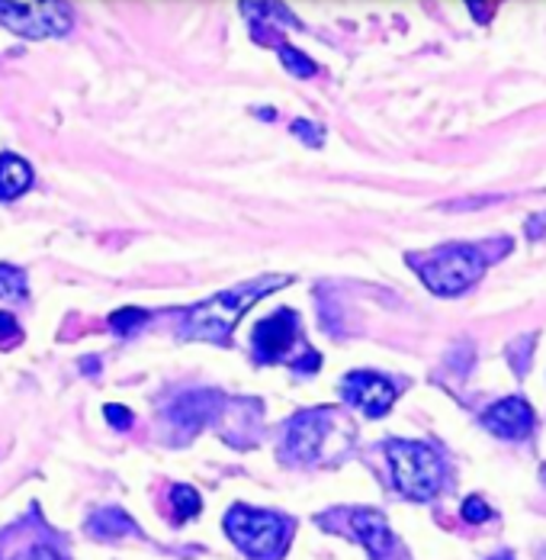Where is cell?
I'll list each match as a JSON object with an SVG mask.
<instances>
[{
    "label": "cell",
    "mask_w": 546,
    "mask_h": 560,
    "mask_svg": "<svg viewBox=\"0 0 546 560\" xmlns=\"http://www.w3.org/2000/svg\"><path fill=\"white\" fill-rule=\"evenodd\" d=\"M289 283V278H261L251 280V283H241L235 290H225L216 293L203 303H197L193 310H187L183 316V326H180V336L190 338V341H225L232 336V329L238 326V319L276 287Z\"/></svg>",
    "instance_id": "6da1fadb"
},
{
    "label": "cell",
    "mask_w": 546,
    "mask_h": 560,
    "mask_svg": "<svg viewBox=\"0 0 546 560\" xmlns=\"http://www.w3.org/2000/svg\"><path fill=\"white\" fill-rule=\"evenodd\" d=\"M225 532L248 558L276 560L289 541L293 522L276 512H264V509L232 505L225 512Z\"/></svg>",
    "instance_id": "7a4b0ae2"
},
{
    "label": "cell",
    "mask_w": 546,
    "mask_h": 560,
    "mask_svg": "<svg viewBox=\"0 0 546 560\" xmlns=\"http://www.w3.org/2000/svg\"><path fill=\"white\" fill-rule=\"evenodd\" d=\"M412 265L418 268L422 280L437 296H456L470 283L483 278L486 271V255L473 245H443L428 255H412Z\"/></svg>",
    "instance_id": "3957f363"
},
{
    "label": "cell",
    "mask_w": 546,
    "mask_h": 560,
    "mask_svg": "<svg viewBox=\"0 0 546 560\" xmlns=\"http://www.w3.org/2000/svg\"><path fill=\"white\" fill-rule=\"evenodd\" d=\"M385 457L392 464V480L408 500H431L443 483V460L431 445L422 442H389Z\"/></svg>",
    "instance_id": "277c9868"
},
{
    "label": "cell",
    "mask_w": 546,
    "mask_h": 560,
    "mask_svg": "<svg viewBox=\"0 0 546 560\" xmlns=\"http://www.w3.org/2000/svg\"><path fill=\"white\" fill-rule=\"evenodd\" d=\"M0 23L23 39H55L71 30L74 16H71V7H64V3L0 0Z\"/></svg>",
    "instance_id": "5b68a950"
},
{
    "label": "cell",
    "mask_w": 546,
    "mask_h": 560,
    "mask_svg": "<svg viewBox=\"0 0 546 560\" xmlns=\"http://www.w3.org/2000/svg\"><path fill=\"white\" fill-rule=\"evenodd\" d=\"M341 396L351 402V406H357V409H364L367 416H385L389 412V406L395 402V387L380 377V374H370V371H354V374H347L344 377V384H341Z\"/></svg>",
    "instance_id": "8992f818"
},
{
    "label": "cell",
    "mask_w": 546,
    "mask_h": 560,
    "mask_svg": "<svg viewBox=\"0 0 546 560\" xmlns=\"http://www.w3.org/2000/svg\"><path fill=\"white\" fill-rule=\"evenodd\" d=\"M328 412L316 409V412H299L289 429H286V454L293 460H316L319 451L325 445L328 435Z\"/></svg>",
    "instance_id": "52a82bcc"
},
{
    "label": "cell",
    "mask_w": 546,
    "mask_h": 560,
    "mask_svg": "<svg viewBox=\"0 0 546 560\" xmlns=\"http://www.w3.org/2000/svg\"><path fill=\"white\" fill-rule=\"evenodd\" d=\"M218 393L210 390H190L183 396H177L170 406H167V419L170 425H177L183 435H193L197 429L210 425V419L216 416L218 409Z\"/></svg>",
    "instance_id": "ba28073f"
},
{
    "label": "cell",
    "mask_w": 546,
    "mask_h": 560,
    "mask_svg": "<svg viewBox=\"0 0 546 560\" xmlns=\"http://www.w3.org/2000/svg\"><path fill=\"white\" fill-rule=\"evenodd\" d=\"M483 425L501 439H524L534 429V409L521 396H508V399H498L491 409H486Z\"/></svg>",
    "instance_id": "9c48e42d"
},
{
    "label": "cell",
    "mask_w": 546,
    "mask_h": 560,
    "mask_svg": "<svg viewBox=\"0 0 546 560\" xmlns=\"http://www.w3.org/2000/svg\"><path fill=\"white\" fill-rule=\"evenodd\" d=\"M296 341V313L293 310H280L268 319L258 323L254 329V348L261 361H276L283 358Z\"/></svg>",
    "instance_id": "30bf717a"
},
{
    "label": "cell",
    "mask_w": 546,
    "mask_h": 560,
    "mask_svg": "<svg viewBox=\"0 0 546 560\" xmlns=\"http://www.w3.org/2000/svg\"><path fill=\"white\" fill-rule=\"evenodd\" d=\"M351 532L364 541V548L377 560H389L392 548H395L389 522L382 518L380 512H373V509H354L351 512Z\"/></svg>",
    "instance_id": "8fae6325"
},
{
    "label": "cell",
    "mask_w": 546,
    "mask_h": 560,
    "mask_svg": "<svg viewBox=\"0 0 546 560\" xmlns=\"http://www.w3.org/2000/svg\"><path fill=\"white\" fill-rule=\"evenodd\" d=\"M33 184V168L20 155H0V200H16Z\"/></svg>",
    "instance_id": "7c38bea8"
},
{
    "label": "cell",
    "mask_w": 546,
    "mask_h": 560,
    "mask_svg": "<svg viewBox=\"0 0 546 560\" xmlns=\"http://www.w3.org/2000/svg\"><path fill=\"white\" fill-rule=\"evenodd\" d=\"M91 532L97 538H119V535H132L135 532V522L122 509H100L91 518Z\"/></svg>",
    "instance_id": "4fadbf2b"
},
{
    "label": "cell",
    "mask_w": 546,
    "mask_h": 560,
    "mask_svg": "<svg viewBox=\"0 0 546 560\" xmlns=\"http://www.w3.org/2000/svg\"><path fill=\"white\" fill-rule=\"evenodd\" d=\"M261 36H264V43L276 46V52H280V58H283V61H286V68H289L293 74H299V78H309V74H316V65L302 56V52H296V49H293V46H286V43H276L268 30H261Z\"/></svg>",
    "instance_id": "5bb4252c"
},
{
    "label": "cell",
    "mask_w": 546,
    "mask_h": 560,
    "mask_svg": "<svg viewBox=\"0 0 546 560\" xmlns=\"http://www.w3.org/2000/svg\"><path fill=\"white\" fill-rule=\"evenodd\" d=\"M26 275L13 265H0V296L3 300H26Z\"/></svg>",
    "instance_id": "9a60e30c"
},
{
    "label": "cell",
    "mask_w": 546,
    "mask_h": 560,
    "mask_svg": "<svg viewBox=\"0 0 546 560\" xmlns=\"http://www.w3.org/2000/svg\"><path fill=\"white\" fill-rule=\"evenodd\" d=\"M170 505H174V515L180 522H187V518H193L200 512V497H197L193 487H174L170 490Z\"/></svg>",
    "instance_id": "2e32d148"
},
{
    "label": "cell",
    "mask_w": 546,
    "mask_h": 560,
    "mask_svg": "<svg viewBox=\"0 0 546 560\" xmlns=\"http://www.w3.org/2000/svg\"><path fill=\"white\" fill-rule=\"evenodd\" d=\"M109 326H112V332H119V336L139 332V329L145 326V313H142V310H119V313H112Z\"/></svg>",
    "instance_id": "e0dca14e"
},
{
    "label": "cell",
    "mask_w": 546,
    "mask_h": 560,
    "mask_svg": "<svg viewBox=\"0 0 546 560\" xmlns=\"http://www.w3.org/2000/svg\"><path fill=\"white\" fill-rule=\"evenodd\" d=\"M463 515H466V522H486L491 512H489V505L483 503L479 497H473V500H466V503H463Z\"/></svg>",
    "instance_id": "ac0fdd59"
},
{
    "label": "cell",
    "mask_w": 546,
    "mask_h": 560,
    "mask_svg": "<svg viewBox=\"0 0 546 560\" xmlns=\"http://www.w3.org/2000/svg\"><path fill=\"white\" fill-rule=\"evenodd\" d=\"M20 338V329H16V319L10 313H0V348L3 345H13Z\"/></svg>",
    "instance_id": "d6986e66"
},
{
    "label": "cell",
    "mask_w": 546,
    "mask_h": 560,
    "mask_svg": "<svg viewBox=\"0 0 546 560\" xmlns=\"http://www.w3.org/2000/svg\"><path fill=\"white\" fill-rule=\"evenodd\" d=\"M104 416H107L116 429H129V425H132V412H129V409H122V406H116V402H109L107 409H104Z\"/></svg>",
    "instance_id": "ffe728a7"
},
{
    "label": "cell",
    "mask_w": 546,
    "mask_h": 560,
    "mask_svg": "<svg viewBox=\"0 0 546 560\" xmlns=\"http://www.w3.org/2000/svg\"><path fill=\"white\" fill-rule=\"evenodd\" d=\"M293 132L306 136V139L312 142V145H322V129H319V126H309V122H302V119H299V122L293 126Z\"/></svg>",
    "instance_id": "44dd1931"
},
{
    "label": "cell",
    "mask_w": 546,
    "mask_h": 560,
    "mask_svg": "<svg viewBox=\"0 0 546 560\" xmlns=\"http://www.w3.org/2000/svg\"><path fill=\"white\" fill-rule=\"evenodd\" d=\"M26 560H61V558H58V551H52V548H36V551H33Z\"/></svg>",
    "instance_id": "7402d4cb"
},
{
    "label": "cell",
    "mask_w": 546,
    "mask_h": 560,
    "mask_svg": "<svg viewBox=\"0 0 546 560\" xmlns=\"http://www.w3.org/2000/svg\"><path fill=\"white\" fill-rule=\"evenodd\" d=\"M489 560H511V555H495V558H489Z\"/></svg>",
    "instance_id": "603a6c76"
}]
</instances>
